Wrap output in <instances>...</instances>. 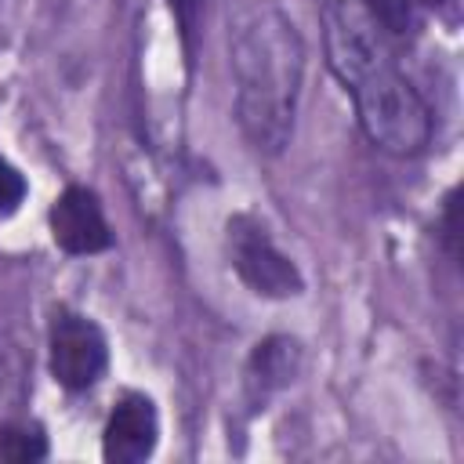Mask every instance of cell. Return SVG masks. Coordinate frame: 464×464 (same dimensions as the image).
Masks as SVG:
<instances>
[{
  "instance_id": "6da1fadb",
  "label": "cell",
  "mask_w": 464,
  "mask_h": 464,
  "mask_svg": "<svg viewBox=\"0 0 464 464\" xmlns=\"http://www.w3.org/2000/svg\"><path fill=\"white\" fill-rule=\"evenodd\" d=\"M326 65L352 94L370 145L388 156H417L431 141V109L399 69L377 22L348 0H319Z\"/></svg>"
},
{
  "instance_id": "7a4b0ae2",
  "label": "cell",
  "mask_w": 464,
  "mask_h": 464,
  "mask_svg": "<svg viewBox=\"0 0 464 464\" xmlns=\"http://www.w3.org/2000/svg\"><path fill=\"white\" fill-rule=\"evenodd\" d=\"M228 65L243 138L257 152L279 156L290 145L304 80V40L279 4L254 0L239 7L228 29Z\"/></svg>"
},
{
  "instance_id": "3957f363",
  "label": "cell",
  "mask_w": 464,
  "mask_h": 464,
  "mask_svg": "<svg viewBox=\"0 0 464 464\" xmlns=\"http://www.w3.org/2000/svg\"><path fill=\"white\" fill-rule=\"evenodd\" d=\"M225 254L236 276L257 297H297L304 290L301 268L272 243L268 228L250 214H232L225 225Z\"/></svg>"
},
{
  "instance_id": "277c9868",
  "label": "cell",
  "mask_w": 464,
  "mask_h": 464,
  "mask_svg": "<svg viewBox=\"0 0 464 464\" xmlns=\"http://www.w3.org/2000/svg\"><path fill=\"white\" fill-rule=\"evenodd\" d=\"M47 344H51V373L62 388L87 392L102 381L109 366V341L94 319L72 308H54Z\"/></svg>"
},
{
  "instance_id": "5b68a950",
  "label": "cell",
  "mask_w": 464,
  "mask_h": 464,
  "mask_svg": "<svg viewBox=\"0 0 464 464\" xmlns=\"http://www.w3.org/2000/svg\"><path fill=\"white\" fill-rule=\"evenodd\" d=\"M160 439V417L149 395L127 392L120 395V402L112 406L109 420H105V435H102V457L109 464H138L145 457H152Z\"/></svg>"
},
{
  "instance_id": "8992f818",
  "label": "cell",
  "mask_w": 464,
  "mask_h": 464,
  "mask_svg": "<svg viewBox=\"0 0 464 464\" xmlns=\"http://www.w3.org/2000/svg\"><path fill=\"white\" fill-rule=\"evenodd\" d=\"M51 236L65 254H98L112 246V232L105 225L102 203L83 185H69L51 203Z\"/></svg>"
},
{
  "instance_id": "52a82bcc",
  "label": "cell",
  "mask_w": 464,
  "mask_h": 464,
  "mask_svg": "<svg viewBox=\"0 0 464 464\" xmlns=\"http://www.w3.org/2000/svg\"><path fill=\"white\" fill-rule=\"evenodd\" d=\"M301 370V344L294 337H265L254 344L250 359H246V370H243V392H246V402L250 410H265V402L283 392Z\"/></svg>"
},
{
  "instance_id": "ba28073f",
  "label": "cell",
  "mask_w": 464,
  "mask_h": 464,
  "mask_svg": "<svg viewBox=\"0 0 464 464\" xmlns=\"http://www.w3.org/2000/svg\"><path fill=\"white\" fill-rule=\"evenodd\" d=\"M47 457V435L40 424H7L0 428V460L33 464Z\"/></svg>"
},
{
  "instance_id": "9c48e42d",
  "label": "cell",
  "mask_w": 464,
  "mask_h": 464,
  "mask_svg": "<svg viewBox=\"0 0 464 464\" xmlns=\"http://www.w3.org/2000/svg\"><path fill=\"white\" fill-rule=\"evenodd\" d=\"M167 4H170V11H174L178 36H181V47H185V62H188V69H192V65H196V44H199V33H203L210 0H167Z\"/></svg>"
},
{
  "instance_id": "30bf717a",
  "label": "cell",
  "mask_w": 464,
  "mask_h": 464,
  "mask_svg": "<svg viewBox=\"0 0 464 464\" xmlns=\"http://www.w3.org/2000/svg\"><path fill=\"white\" fill-rule=\"evenodd\" d=\"M362 7L377 22V29H384L388 36H413L417 29L410 0H362Z\"/></svg>"
},
{
  "instance_id": "8fae6325",
  "label": "cell",
  "mask_w": 464,
  "mask_h": 464,
  "mask_svg": "<svg viewBox=\"0 0 464 464\" xmlns=\"http://www.w3.org/2000/svg\"><path fill=\"white\" fill-rule=\"evenodd\" d=\"M25 192H29V185H25V178L18 174V167H11V163L0 156V214H14L18 203L25 199Z\"/></svg>"
},
{
  "instance_id": "7c38bea8",
  "label": "cell",
  "mask_w": 464,
  "mask_h": 464,
  "mask_svg": "<svg viewBox=\"0 0 464 464\" xmlns=\"http://www.w3.org/2000/svg\"><path fill=\"white\" fill-rule=\"evenodd\" d=\"M457 210H460V188H450L446 203H442V243H446V254L453 261H460V221H457Z\"/></svg>"
},
{
  "instance_id": "4fadbf2b",
  "label": "cell",
  "mask_w": 464,
  "mask_h": 464,
  "mask_svg": "<svg viewBox=\"0 0 464 464\" xmlns=\"http://www.w3.org/2000/svg\"><path fill=\"white\" fill-rule=\"evenodd\" d=\"M420 4H428V7H439V4H446V0H420Z\"/></svg>"
}]
</instances>
